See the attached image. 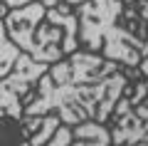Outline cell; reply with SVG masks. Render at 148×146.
<instances>
[{
    "label": "cell",
    "instance_id": "obj_1",
    "mask_svg": "<svg viewBox=\"0 0 148 146\" xmlns=\"http://www.w3.org/2000/svg\"><path fill=\"white\" fill-rule=\"evenodd\" d=\"M82 15V40L99 50L104 45V35L116 25L121 15V0H84L79 8Z\"/></svg>",
    "mask_w": 148,
    "mask_h": 146
},
{
    "label": "cell",
    "instance_id": "obj_2",
    "mask_svg": "<svg viewBox=\"0 0 148 146\" xmlns=\"http://www.w3.org/2000/svg\"><path fill=\"white\" fill-rule=\"evenodd\" d=\"M45 72H47V67L42 62H32L27 55H20L17 57V69L8 79L0 82V107H5V114L20 116V97Z\"/></svg>",
    "mask_w": 148,
    "mask_h": 146
},
{
    "label": "cell",
    "instance_id": "obj_3",
    "mask_svg": "<svg viewBox=\"0 0 148 146\" xmlns=\"http://www.w3.org/2000/svg\"><path fill=\"white\" fill-rule=\"evenodd\" d=\"M20 52H17V47L12 42H8L5 37V22L0 20V77H5L8 72L12 69V64L17 62Z\"/></svg>",
    "mask_w": 148,
    "mask_h": 146
},
{
    "label": "cell",
    "instance_id": "obj_4",
    "mask_svg": "<svg viewBox=\"0 0 148 146\" xmlns=\"http://www.w3.org/2000/svg\"><path fill=\"white\" fill-rule=\"evenodd\" d=\"M54 129H57V119H54V116L45 119V126H42V131H40L37 136H32V139H30V146H42L45 141H47L49 136L54 134Z\"/></svg>",
    "mask_w": 148,
    "mask_h": 146
},
{
    "label": "cell",
    "instance_id": "obj_5",
    "mask_svg": "<svg viewBox=\"0 0 148 146\" xmlns=\"http://www.w3.org/2000/svg\"><path fill=\"white\" fill-rule=\"evenodd\" d=\"M69 139H72V131L69 129H59L57 136H54V141H49V146H67Z\"/></svg>",
    "mask_w": 148,
    "mask_h": 146
},
{
    "label": "cell",
    "instance_id": "obj_6",
    "mask_svg": "<svg viewBox=\"0 0 148 146\" xmlns=\"http://www.w3.org/2000/svg\"><path fill=\"white\" fill-rule=\"evenodd\" d=\"M146 94H148V84H138V89H136V97L131 99V107H138L143 99H146Z\"/></svg>",
    "mask_w": 148,
    "mask_h": 146
},
{
    "label": "cell",
    "instance_id": "obj_7",
    "mask_svg": "<svg viewBox=\"0 0 148 146\" xmlns=\"http://www.w3.org/2000/svg\"><path fill=\"white\" fill-rule=\"evenodd\" d=\"M27 3H35V0H5V5L10 8H20V5H27Z\"/></svg>",
    "mask_w": 148,
    "mask_h": 146
},
{
    "label": "cell",
    "instance_id": "obj_8",
    "mask_svg": "<svg viewBox=\"0 0 148 146\" xmlns=\"http://www.w3.org/2000/svg\"><path fill=\"white\" fill-rule=\"evenodd\" d=\"M141 72H143V74H148V55L141 60Z\"/></svg>",
    "mask_w": 148,
    "mask_h": 146
},
{
    "label": "cell",
    "instance_id": "obj_9",
    "mask_svg": "<svg viewBox=\"0 0 148 146\" xmlns=\"http://www.w3.org/2000/svg\"><path fill=\"white\" fill-rule=\"evenodd\" d=\"M54 3H57V0H42V5H45V8H49V5L54 8Z\"/></svg>",
    "mask_w": 148,
    "mask_h": 146
},
{
    "label": "cell",
    "instance_id": "obj_10",
    "mask_svg": "<svg viewBox=\"0 0 148 146\" xmlns=\"http://www.w3.org/2000/svg\"><path fill=\"white\" fill-rule=\"evenodd\" d=\"M69 5H82V3H84V0H67Z\"/></svg>",
    "mask_w": 148,
    "mask_h": 146
}]
</instances>
